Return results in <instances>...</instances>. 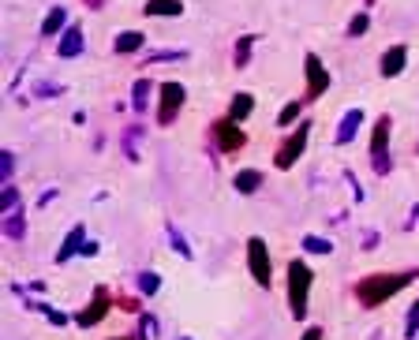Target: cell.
Returning a JSON list of instances; mask_svg holds the SVG:
<instances>
[{"label": "cell", "mask_w": 419, "mask_h": 340, "mask_svg": "<svg viewBox=\"0 0 419 340\" xmlns=\"http://www.w3.org/2000/svg\"><path fill=\"white\" fill-rule=\"evenodd\" d=\"M173 60H188V49H161V52H150V57H147V68H150V64H173Z\"/></svg>", "instance_id": "cell-27"}, {"label": "cell", "mask_w": 419, "mask_h": 340, "mask_svg": "<svg viewBox=\"0 0 419 340\" xmlns=\"http://www.w3.org/2000/svg\"><path fill=\"white\" fill-rule=\"evenodd\" d=\"M419 277V269H401V273H367V277L356 281V303L363 310L382 307L386 299H393L397 292H404L412 281Z\"/></svg>", "instance_id": "cell-1"}, {"label": "cell", "mask_w": 419, "mask_h": 340, "mask_svg": "<svg viewBox=\"0 0 419 340\" xmlns=\"http://www.w3.org/2000/svg\"><path fill=\"white\" fill-rule=\"evenodd\" d=\"M150 98H154V83H150V78H135V86H131V109L147 112Z\"/></svg>", "instance_id": "cell-20"}, {"label": "cell", "mask_w": 419, "mask_h": 340, "mask_svg": "<svg viewBox=\"0 0 419 340\" xmlns=\"http://www.w3.org/2000/svg\"><path fill=\"white\" fill-rule=\"evenodd\" d=\"M147 135V131H142V124H127L124 127V135H120V150H124V157L127 161H139V150H135V142Z\"/></svg>", "instance_id": "cell-21"}, {"label": "cell", "mask_w": 419, "mask_h": 340, "mask_svg": "<svg viewBox=\"0 0 419 340\" xmlns=\"http://www.w3.org/2000/svg\"><path fill=\"white\" fill-rule=\"evenodd\" d=\"M142 42H147V34H139V30H120V34L113 37V52L127 57V52H139Z\"/></svg>", "instance_id": "cell-17"}, {"label": "cell", "mask_w": 419, "mask_h": 340, "mask_svg": "<svg viewBox=\"0 0 419 340\" xmlns=\"http://www.w3.org/2000/svg\"><path fill=\"white\" fill-rule=\"evenodd\" d=\"M247 269H251L255 284L270 288L273 262H270V251H266V240H262V235H251V240H247Z\"/></svg>", "instance_id": "cell-7"}, {"label": "cell", "mask_w": 419, "mask_h": 340, "mask_svg": "<svg viewBox=\"0 0 419 340\" xmlns=\"http://www.w3.org/2000/svg\"><path fill=\"white\" fill-rule=\"evenodd\" d=\"M307 295H311V269L307 262L292 258L288 262V310H292L296 322L307 318Z\"/></svg>", "instance_id": "cell-2"}, {"label": "cell", "mask_w": 419, "mask_h": 340, "mask_svg": "<svg viewBox=\"0 0 419 340\" xmlns=\"http://www.w3.org/2000/svg\"><path fill=\"white\" fill-rule=\"evenodd\" d=\"M157 94H161V105H157V124L173 127L180 109H183V101H188V90H183V83H173V78H168V83L157 86Z\"/></svg>", "instance_id": "cell-4"}, {"label": "cell", "mask_w": 419, "mask_h": 340, "mask_svg": "<svg viewBox=\"0 0 419 340\" xmlns=\"http://www.w3.org/2000/svg\"><path fill=\"white\" fill-rule=\"evenodd\" d=\"M157 336V318L154 314H139V340H154Z\"/></svg>", "instance_id": "cell-32"}, {"label": "cell", "mask_w": 419, "mask_h": 340, "mask_svg": "<svg viewBox=\"0 0 419 340\" xmlns=\"http://www.w3.org/2000/svg\"><path fill=\"white\" fill-rule=\"evenodd\" d=\"M299 247H304L307 254H333V243L326 240V235H304V243H299Z\"/></svg>", "instance_id": "cell-23"}, {"label": "cell", "mask_w": 419, "mask_h": 340, "mask_svg": "<svg viewBox=\"0 0 419 340\" xmlns=\"http://www.w3.org/2000/svg\"><path fill=\"white\" fill-rule=\"evenodd\" d=\"M68 8H49V16H45V23H42V37H57V34H64L68 30Z\"/></svg>", "instance_id": "cell-15"}, {"label": "cell", "mask_w": 419, "mask_h": 340, "mask_svg": "<svg viewBox=\"0 0 419 340\" xmlns=\"http://www.w3.org/2000/svg\"><path fill=\"white\" fill-rule=\"evenodd\" d=\"M116 307V299H113V292H109V288H105V284H98L94 288V299H90V303L83 307V310H75V325H83V329H94V325L98 322H105V314H109Z\"/></svg>", "instance_id": "cell-5"}, {"label": "cell", "mask_w": 419, "mask_h": 340, "mask_svg": "<svg viewBox=\"0 0 419 340\" xmlns=\"http://www.w3.org/2000/svg\"><path fill=\"white\" fill-rule=\"evenodd\" d=\"M262 180L266 176H262L258 168H240V172L232 176V187L240 194H255V191H262Z\"/></svg>", "instance_id": "cell-16"}, {"label": "cell", "mask_w": 419, "mask_h": 340, "mask_svg": "<svg viewBox=\"0 0 419 340\" xmlns=\"http://www.w3.org/2000/svg\"><path fill=\"white\" fill-rule=\"evenodd\" d=\"M367 4H374V0H367Z\"/></svg>", "instance_id": "cell-45"}, {"label": "cell", "mask_w": 419, "mask_h": 340, "mask_svg": "<svg viewBox=\"0 0 419 340\" xmlns=\"http://www.w3.org/2000/svg\"><path fill=\"white\" fill-rule=\"evenodd\" d=\"M251 109H255V98H251V94H243V90H240V94L232 98V105H229V120L243 124L247 116H251Z\"/></svg>", "instance_id": "cell-22"}, {"label": "cell", "mask_w": 419, "mask_h": 340, "mask_svg": "<svg viewBox=\"0 0 419 340\" xmlns=\"http://www.w3.org/2000/svg\"><path fill=\"white\" fill-rule=\"evenodd\" d=\"M374 247H378V232H367L363 235V251H374Z\"/></svg>", "instance_id": "cell-39"}, {"label": "cell", "mask_w": 419, "mask_h": 340, "mask_svg": "<svg viewBox=\"0 0 419 340\" xmlns=\"http://www.w3.org/2000/svg\"><path fill=\"white\" fill-rule=\"evenodd\" d=\"M404 333H408V340H415V333H419V299L408 307V329Z\"/></svg>", "instance_id": "cell-33"}, {"label": "cell", "mask_w": 419, "mask_h": 340, "mask_svg": "<svg viewBox=\"0 0 419 340\" xmlns=\"http://www.w3.org/2000/svg\"><path fill=\"white\" fill-rule=\"evenodd\" d=\"M389 135H393V120H389V112H386V116H378L374 127H371V157L389 153Z\"/></svg>", "instance_id": "cell-13"}, {"label": "cell", "mask_w": 419, "mask_h": 340, "mask_svg": "<svg viewBox=\"0 0 419 340\" xmlns=\"http://www.w3.org/2000/svg\"><path fill=\"white\" fill-rule=\"evenodd\" d=\"M367 26H371V16H367V11H356V16L348 19V26H345V34L360 37V34H367Z\"/></svg>", "instance_id": "cell-30"}, {"label": "cell", "mask_w": 419, "mask_h": 340, "mask_svg": "<svg viewBox=\"0 0 419 340\" xmlns=\"http://www.w3.org/2000/svg\"><path fill=\"white\" fill-rule=\"evenodd\" d=\"M83 4H86V8H90V11H98V8H101V4H105V0H83Z\"/></svg>", "instance_id": "cell-42"}, {"label": "cell", "mask_w": 419, "mask_h": 340, "mask_svg": "<svg viewBox=\"0 0 419 340\" xmlns=\"http://www.w3.org/2000/svg\"><path fill=\"white\" fill-rule=\"evenodd\" d=\"M0 221H4V225H0V228H4V235H8V240H26V209L19 206V209H8V213H0Z\"/></svg>", "instance_id": "cell-14"}, {"label": "cell", "mask_w": 419, "mask_h": 340, "mask_svg": "<svg viewBox=\"0 0 419 340\" xmlns=\"http://www.w3.org/2000/svg\"><path fill=\"white\" fill-rule=\"evenodd\" d=\"M415 221H419V202L408 209V221H404V228H415Z\"/></svg>", "instance_id": "cell-40"}, {"label": "cell", "mask_w": 419, "mask_h": 340, "mask_svg": "<svg viewBox=\"0 0 419 340\" xmlns=\"http://www.w3.org/2000/svg\"><path fill=\"white\" fill-rule=\"evenodd\" d=\"M83 49H86V42H83V26L71 23L68 30L57 37V57H60V60H75Z\"/></svg>", "instance_id": "cell-9"}, {"label": "cell", "mask_w": 419, "mask_h": 340, "mask_svg": "<svg viewBox=\"0 0 419 340\" xmlns=\"http://www.w3.org/2000/svg\"><path fill=\"white\" fill-rule=\"evenodd\" d=\"M176 340H191V336H176Z\"/></svg>", "instance_id": "cell-44"}, {"label": "cell", "mask_w": 419, "mask_h": 340, "mask_svg": "<svg viewBox=\"0 0 419 340\" xmlns=\"http://www.w3.org/2000/svg\"><path fill=\"white\" fill-rule=\"evenodd\" d=\"M30 94H34V98H60L64 86H60V83H49V78H42V83L30 86Z\"/></svg>", "instance_id": "cell-31"}, {"label": "cell", "mask_w": 419, "mask_h": 340, "mask_svg": "<svg viewBox=\"0 0 419 340\" xmlns=\"http://www.w3.org/2000/svg\"><path fill=\"white\" fill-rule=\"evenodd\" d=\"M109 340H139V336H109Z\"/></svg>", "instance_id": "cell-43"}, {"label": "cell", "mask_w": 419, "mask_h": 340, "mask_svg": "<svg viewBox=\"0 0 419 340\" xmlns=\"http://www.w3.org/2000/svg\"><path fill=\"white\" fill-rule=\"evenodd\" d=\"M168 243L176 247V254H180V258H195V251L188 247V240H183V232H180L176 225H168Z\"/></svg>", "instance_id": "cell-29"}, {"label": "cell", "mask_w": 419, "mask_h": 340, "mask_svg": "<svg viewBox=\"0 0 419 340\" xmlns=\"http://www.w3.org/2000/svg\"><path fill=\"white\" fill-rule=\"evenodd\" d=\"M11 176H16V153H11V150H0V187H8Z\"/></svg>", "instance_id": "cell-26"}, {"label": "cell", "mask_w": 419, "mask_h": 340, "mask_svg": "<svg viewBox=\"0 0 419 340\" xmlns=\"http://www.w3.org/2000/svg\"><path fill=\"white\" fill-rule=\"evenodd\" d=\"M135 284H139L142 295H157V288H161V277H157L154 269H142L139 277H135Z\"/></svg>", "instance_id": "cell-25"}, {"label": "cell", "mask_w": 419, "mask_h": 340, "mask_svg": "<svg viewBox=\"0 0 419 340\" xmlns=\"http://www.w3.org/2000/svg\"><path fill=\"white\" fill-rule=\"evenodd\" d=\"M52 199H57V187H49V191H45V194H42V199H38V206H49V202H52Z\"/></svg>", "instance_id": "cell-41"}, {"label": "cell", "mask_w": 419, "mask_h": 340, "mask_svg": "<svg viewBox=\"0 0 419 340\" xmlns=\"http://www.w3.org/2000/svg\"><path fill=\"white\" fill-rule=\"evenodd\" d=\"M326 333H322V325H307V329H304V336H299V340H322Z\"/></svg>", "instance_id": "cell-37"}, {"label": "cell", "mask_w": 419, "mask_h": 340, "mask_svg": "<svg viewBox=\"0 0 419 340\" xmlns=\"http://www.w3.org/2000/svg\"><path fill=\"white\" fill-rule=\"evenodd\" d=\"M304 105H307L304 98H299V101H288L285 109L277 112V124H281V127H292V124L299 120V112H304Z\"/></svg>", "instance_id": "cell-24"}, {"label": "cell", "mask_w": 419, "mask_h": 340, "mask_svg": "<svg viewBox=\"0 0 419 340\" xmlns=\"http://www.w3.org/2000/svg\"><path fill=\"white\" fill-rule=\"evenodd\" d=\"M363 127V109H348L345 116H340V124H337V135H333V142L337 146H348L352 139H356V131Z\"/></svg>", "instance_id": "cell-12"}, {"label": "cell", "mask_w": 419, "mask_h": 340, "mask_svg": "<svg viewBox=\"0 0 419 340\" xmlns=\"http://www.w3.org/2000/svg\"><path fill=\"white\" fill-rule=\"evenodd\" d=\"M404 64H408V45H389L382 52V60H378V71L386 78H397L404 71Z\"/></svg>", "instance_id": "cell-10"}, {"label": "cell", "mask_w": 419, "mask_h": 340, "mask_svg": "<svg viewBox=\"0 0 419 340\" xmlns=\"http://www.w3.org/2000/svg\"><path fill=\"white\" fill-rule=\"evenodd\" d=\"M147 16H154V19H173V16H183V4L180 0H147Z\"/></svg>", "instance_id": "cell-18"}, {"label": "cell", "mask_w": 419, "mask_h": 340, "mask_svg": "<svg viewBox=\"0 0 419 340\" xmlns=\"http://www.w3.org/2000/svg\"><path fill=\"white\" fill-rule=\"evenodd\" d=\"M371 168H374V172H378V176H386V172H389V168H393V161H389V153H378V157H371Z\"/></svg>", "instance_id": "cell-34"}, {"label": "cell", "mask_w": 419, "mask_h": 340, "mask_svg": "<svg viewBox=\"0 0 419 340\" xmlns=\"http://www.w3.org/2000/svg\"><path fill=\"white\" fill-rule=\"evenodd\" d=\"M210 139H214V146L221 153H240L247 146V135L240 131V124L229 120V116H221V120L210 124Z\"/></svg>", "instance_id": "cell-6"}, {"label": "cell", "mask_w": 419, "mask_h": 340, "mask_svg": "<svg viewBox=\"0 0 419 340\" xmlns=\"http://www.w3.org/2000/svg\"><path fill=\"white\" fill-rule=\"evenodd\" d=\"M255 42H258L255 34L236 37V49H232V64H236V71H243L247 64H251V49H255Z\"/></svg>", "instance_id": "cell-19"}, {"label": "cell", "mask_w": 419, "mask_h": 340, "mask_svg": "<svg viewBox=\"0 0 419 340\" xmlns=\"http://www.w3.org/2000/svg\"><path fill=\"white\" fill-rule=\"evenodd\" d=\"M304 75H307V90H304V101H318L326 90H330V71L318 52H307L304 57Z\"/></svg>", "instance_id": "cell-8"}, {"label": "cell", "mask_w": 419, "mask_h": 340, "mask_svg": "<svg viewBox=\"0 0 419 340\" xmlns=\"http://www.w3.org/2000/svg\"><path fill=\"white\" fill-rule=\"evenodd\" d=\"M83 247H86V228H83V225H75L68 235H64V243H60V251H57V266L71 262L75 254H83Z\"/></svg>", "instance_id": "cell-11"}, {"label": "cell", "mask_w": 419, "mask_h": 340, "mask_svg": "<svg viewBox=\"0 0 419 340\" xmlns=\"http://www.w3.org/2000/svg\"><path fill=\"white\" fill-rule=\"evenodd\" d=\"M45 318H49L52 325H68V314H60V310H49Z\"/></svg>", "instance_id": "cell-38"}, {"label": "cell", "mask_w": 419, "mask_h": 340, "mask_svg": "<svg viewBox=\"0 0 419 340\" xmlns=\"http://www.w3.org/2000/svg\"><path fill=\"white\" fill-rule=\"evenodd\" d=\"M116 307H124L131 314H139V299H131V295H116Z\"/></svg>", "instance_id": "cell-35"}, {"label": "cell", "mask_w": 419, "mask_h": 340, "mask_svg": "<svg viewBox=\"0 0 419 340\" xmlns=\"http://www.w3.org/2000/svg\"><path fill=\"white\" fill-rule=\"evenodd\" d=\"M345 180L352 183V194H356V202H363V187H360V180H356V172H345Z\"/></svg>", "instance_id": "cell-36"}, {"label": "cell", "mask_w": 419, "mask_h": 340, "mask_svg": "<svg viewBox=\"0 0 419 340\" xmlns=\"http://www.w3.org/2000/svg\"><path fill=\"white\" fill-rule=\"evenodd\" d=\"M307 139H311V120H299L296 131H288V135L281 139V146L273 150V165H277L281 172H288V168L299 161V153L307 150Z\"/></svg>", "instance_id": "cell-3"}, {"label": "cell", "mask_w": 419, "mask_h": 340, "mask_svg": "<svg viewBox=\"0 0 419 340\" xmlns=\"http://www.w3.org/2000/svg\"><path fill=\"white\" fill-rule=\"evenodd\" d=\"M19 206H23V194L11 187V183H8V187H0V213H8V209H19Z\"/></svg>", "instance_id": "cell-28"}]
</instances>
